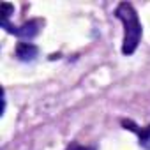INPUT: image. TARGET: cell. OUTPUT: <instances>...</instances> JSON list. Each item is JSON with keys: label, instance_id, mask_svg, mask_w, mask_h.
Returning a JSON list of instances; mask_svg holds the SVG:
<instances>
[{"label": "cell", "instance_id": "3957f363", "mask_svg": "<svg viewBox=\"0 0 150 150\" xmlns=\"http://www.w3.org/2000/svg\"><path fill=\"white\" fill-rule=\"evenodd\" d=\"M37 53H39V50L32 42H20L16 46V57L21 62H32V60H35Z\"/></svg>", "mask_w": 150, "mask_h": 150}, {"label": "cell", "instance_id": "277c9868", "mask_svg": "<svg viewBox=\"0 0 150 150\" xmlns=\"http://www.w3.org/2000/svg\"><path fill=\"white\" fill-rule=\"evenodd\" d=\"M122 125H124L125 129H129V131L136 132V134L139 136V141H141V143H148V141H150V125H148V127L139 129V127H138L134 122H131V120H124V122H122Z\"/></svg>", "mask_w": 150, "mask_h": 150}, {"label": "cell", "instance_id": "6da1fadb", "mask_svg": "<svg viewBox=\"0 0 150 150\" xmlns=\"http://www.w3.org/2000/svg\"><path fill=\"white\" fill-rule=\"evenodd\" d=\"M115 16L124 23V41H122V53L124 55H132L139 44L141 39V23L138 18L136 9L129 2L118 4Z\"/></svg>", "mask_w": 150, "mask_h": 150}, {"label": "cell", "instance_id": "5b68a950", "mask_svg": "<svg viewBox=\"0 0 150 150\" xmlns=\"http://www.w3.org/2000/svg\"><path fill=\"white\" fill-rule=\"evenodd\" d=\"M13 11H14V7H13L11 4H7V2L2 4V13H0V14H2V25L7 23V18L13 14Z\"/></svg>", "mask_w": 150, "mask_h": 150}, {"label": "cell", "instance_id": "8992f818", "mask_svg": "<svg viewBox=\"0 0 150 150\" xmlns=\"http://www.w3.org/2000/svg\"><path fill=\"white\" fill-rule=\"evenodd\" d=\"M67 150H96V148L94 146H83L80 143H72V145L67 146Z\"/></svg>", "mask_w": 150, "mask_h": 150}, {"label": "cell", "instance_id": "7a4b0ae2", "mask_svg": "<svg viewBox=\"0 0 150 150\" xmlns=\"http://www.w3.org/2000/svg\"><path fill=\"white\" fill-rule=\"evenodd\" d=\"M41 25H42L41 20H30V21H25L21 27H11L9 23H6V25H2V27L7 28L11 34L21 37V39H32V37H35V35L39 34Z\"/></svg>", "mask_w": 150, "mask_h": 150}]
</instances>
